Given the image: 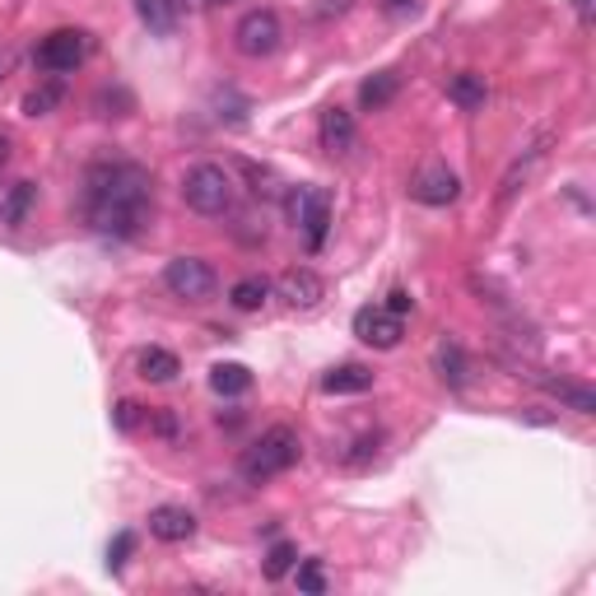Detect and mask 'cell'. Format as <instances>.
I'll use <instances>...</instances> for the list:
<instances>
[{
  "label": "cell",
  "mask_w": 596,
  "mask_h": 596,
  "mask_svg": "<svg viewBox=\"0 0 596 596\" xmlns=\"http://www.w3.org/2000/svg\"><path fill=\"white\" fill-rule=\"evenodd\" d=\"M154 206V183L150 168L131 164V158H108L93 164L85 177V220L103 238H135L150 220Z\"/></svg>",
  "instance_id": "1"
},
{
  "label": "cell",
  "mask_w": 596,
  "mask_h": 596,
  "mask_svg": "<svg viewBox=\"0 0 596 596\" xmlns=\"http://www.w3.org/2000/svg\"><path fill=\"white\" fill-rule=\"evenodd\" d=\"M298 452H303L298 433H294L289 424H275V429H266L262 439H256V443L243 452L238 471H243V481H247V485H266V481L285 475V471L298 462Z\"/></svg>",
  "instance_id": "2"
},
{
  "label": "cell",
  "mask_w": 596,
  "mask_h": 596,
  "mask_svg": "<svg viewBox=\"0 0 596 596\" xmlns=\"http://www.w3.org/2000/svg\"><path fill=\"white\" fill-rule=\"evenodd\" d=\"M183 201L196 214H210V220L214 214H229L233 210V177L220 164H196L183 177Z\"/></svg>",
  "instance_id": "3"
},
{
  "label": "cell",
  "mask_w": 596,
  "mask_h": 596,
  "mask_svg": "<svg viewBox=\"0 0 596 596\" xmlns=\"http://www.w3.org/2000/svg\"><path fill=\"white\" fill-rule=\"evenodd\" d=\"M89 52H93V43H89L85 29H56V33H47L43 43H37L33 66L43 75H70V70H79L89 62Z\"/></svg>",
  "instance_id": "4"
},
{
  "label": "cell",
  "mask_w": 596,
  "mask_h": 596,
  "mask_svg": "<svg viewBox=\"0 0 596 596\" xmlns=\"http://www.w3.org/2000/svg\"><path fill=\"white\" fill-rule=\"evenodd\" d=\"M285 214L294 229H303L308 247L317 252L327 243V229H331V196L322 187H294L289 201H285Z\"/></svg>",
  "instance_id": "5"
},
{
  "label": "cell",
  "mask_w": 596,
  "mask_h": 596,
  "mask_svg": "<svg viewBox=\"0 0 596 596\" xmlns=\"http://www.w3.org/2000/svg\"><path fill=\"white\" fill-rule=\"evenodd\" d=\"M285 43V24H280V14L275 10H247L243 19H238V29H233V47L252 56V62H262V56H275Z\"/></svg>",
  "instance_id": "6"
},
{
  "label": "cell",
  "mask_w": 596,
  "mask_h": 596,
  "mask_svg": "<svg viewBox=\"0 0 596 596\" xmlns=\"http://www.w3.org/2000/svg\"><path fill=\"white\" fill-rule=\"evenodd\" d=\"M164 285L187 298V303H201V298L214 294V271L210 262H201V256H173V262L164 266Z\"/></svg>",
  "instance_id": "7"
},
{
  "label": "cell",
  "mask_w": 596,
  "mask_h": 596,
  "mask_svg": "<svg viewBox=\"0 0 596 596\" xmlns=\"http://www.w3.org/2000/svg\"><path fill=\"white\" fill-rule=\"evenodd\" d=\"M354 335H360L364 345H373V350H396L401 345V335H406V322L396 312H387V308H360L354 312Z\"/></svg>",
  "instance_id": "8"
},
{
  "label": "cell",
  "mask_w": 596,
  "mask_h": 596,
  "mask_svg": "<svg viewBox=\"0 0 596 596\" xmlns=\"http://www.w3.org/2000/svg\"><path fill=\"white\" fill-rule=\"evenodd\" d=\"M410 196H415L420 206H452L456 196H462V183H456V173H452V168H443V164H424L420 173H415Z\"/></svg>",
  "instance_id": "9"
},
{
  "label": "cell",
  "mask_w": 596,
  "mask_h": 596,
  "mask_svg": "<svg viewBox=\"0 0 596 596\" xmlns=\"http://www.w3.org/2000/svg\"><path fill=\"white\" fill-rule=\"evenodd\" d=\"M275 289H280V298H285L289 308H317L327 298V280L312 266H289Z\"/></svg>",
  "instance_id": "10"
},
{
  "label": "cell",
  "mask_w": 596,
  "mask_h": 596,
  "mask_svg": "<svg viewBox=\"0 0 596 596\" xmlns=\"http://www.w3.org/2000/svg\"><path fill=\"white\" fill-rule=\"evenodd\" d=\"M317 135H322V150H327L331 158H345L354 145H360V131H354V117H350L345 108H327Z\"/></svg>",
  "instance_id": "11"
},
{
  "label": "cell",
  "mask_w": 596,
  "mask_h": 596,
  "mask_svg": "<svg viewBox=\"0 0 596 596\" xmlns=\"http://www.w3.org/2000/svg\"><path fill=\"white\" fill-rule=\"evenodd\" d=\"M150 536H154V541H168V545H183V541H191V536H196V518L187 508L164 504V508L150 512Z\"/></svg>",
  "instance_id": "12"
},
{
  "label": "cell",
  "mask_w": 596,
  "mask_h": 596,
  "mask_svg": "<svg viewBox=\"0 0 596 596\" xmlns=\"http://www.w3.org/2000/svg\"><path fill=\"white\" fill-rule=\"evenodd\" d=\"M536 387H545L554 401H564L569 410H578V415H596V391L583 387V383H569V377H550V373H527Z\"/></svg>",
  "instance_id": "13"
},
{
  "label": "cell",
  "mask_w": 596,
  "mask_h": 596,
  "mask_svg": "<svg viewBox=\"0 0 596 596\" xmlns=\"http://www.w3.org/2000/svg\"><path fill=\"white\" fill-rule=\"evenodd\" d=\"M135 14H141V24L158 37H168L177 29V14H183V0H135Z\"/></svg>",
  "instance_id": "14"
},
{
  "label": "cell",
  "mask_w": 596,
  "mask_h": 596,
  "mask_svg": "<svg viewBox=\"0 0 596 596\" xmlns=\"http://www.w3.org/2000/svg\"><path fill=\"white\" fill-rule=\"evenodd\" d=\"M433 368H439V377H443L448 387H462V383H466V368H471V364H466V350L456 345L452 335H443V341L433 345Z\"/></svg>",
  "instance_id": "15"
},
{
  "label": "cell",
  "mask_w": 596,
  "mask_h": 596,
  "mask_svg": "<svg viewBox=\"0 0 596 596\" xmlns=\"http://www.w3.org/2000/svg\"><path fill=\"white\" fill-rule=\"evenodd\" d=\"M448 98H452V103L462 108V112H481V108H485V98H489V89H485V75H475V70L452 75Z\"/></svg>",
  "instance_id": "16"
},
{
  "label": "cell",
  "mask_w": 596,
  "mask_h": 596,
  "mask_svg": "<svg viewBox=\"0 0 596 596\" xmlns=\"http://www.w3.org/2000/svg\"><path fill=\"white\" fill-rule=\"evenodd\" d=\"M322 387H327L331 396H360V391L373 387V368H364V364H341V368H331V373L322 377Z\"/></svg>",
  "instance_id": "17"
},
{
  "label": "cell",
  "mask_w": 596,
  "mask_h": 596,
  "mask_svg": "<svg viewBox=\"0 0 596 596\" xmlns=\"http://www.w3.org/2000/svg\"><path fill=\"white\" fill-rule=\"evenodd\" d=\"M135 368H141V377L145 383H173L177 377V354L173 350H158V345H150V350H141V360H135Z\"/></svg>",
  "instance_id": "18"
},
{
  "label": "cell",
  "mask_w": 596,
  "mask_h": 596,
  "mask_svg": "<svg viewBox=\"0 0 596 596\" xmlns=\"http://www.w3.org/2000/svg\"><path fill=\"white\" fill-rule=\"evenodd\" d=\"M37 201V187L33 183H14L5 196H0V224H24V214Z\"/></svg>",
  "instance_id": "19"
},
{
  "label": "cell",
  "mask_w": 596,
  "mask_h": 596,
  "mask_svg": "<svg viewBox=\"0 0 596 596\" xmlns=\"http://www.w3.org/2000/svg\"><path fill=\"white\" fill-rule=\"evenodd\" d=\"M271 298V285L262 280V275H247V280H238L233 289H229V303L238 308V312H256Z\"/></svg>",
  "instance_id": "20"
},
{
  "label": "cell",
  "mask_w": 596,
  "mask_h": 596,
  "mask_svg": "<svg viewBox=\"0 0 596 596\" xmlns=\"http://www.w3.org/2000/svg\"><path fill=\"white\" fill-rule=\"evenodd\" d=\"M541 158H545V150H541V145H536V150H527V158H518V164H512V168H508V177H504V187H499V206H508V201H512V196H518V191H522V183H527V177L536 173V164H541Z\"/></svg>",
  "instance_id": "21"
},
{
  "label": "cell",
  "mask_w": 596,
  "mask_h": 596,
  "mask_svg": "<svg viewBox=\"0 0 596 596\" xmlns=\"http://www.w3.org/2000/svg\"><path fill=\"white\" fill-rule=\"evenodd\" d=\"M210 387L220 391V396H243L252 387V373L243 364H214L210 368Z\"/></svg>",
  "instance_id": "22"
},
{
  "label": "cell",
  "mask_w": 596,
  "mask_h": 596,
  "mask_svg": "<svg viewBox=\"0 0 596 596\" xmlns=\"http://www.w3.org/2000/svg\"><path fill=\"white\" fill-rule=\"evenodd\" d=\"M391 93H396V75L383 70V75H373V79H364V85H360V103L364 108H387Z\"/></svg>",
  "instance_id": "23"
},
{
  "label": "cell",
  "mask_w": 596,
  "mask_h": 596,
  "mask_svg": "<svg viewBox=\"0 0 596 596\" xmlns=\"http://www.w3.org/2000/svg\"><path fill=\"white\" fill-rule=\"evenodd\" d=\"M56 103H62V85H56V79H52V85L33 89V93L24 98V112H29V117H47Z\"/></svg>",
  "instance_id": "24"
},
{
  "label": "cell",
  "mask_w": 596,
  "mask_h": 596,
  "mask_svg": "<svg viewBox=\"0 0 596 596\" xmlns=\"http://www.w3.org/2000/svg\"><path fill=\"white\" fill-rule=\"evenodd\" d=\"M294 564H298V560H294V545H289V541L271 545V554H266V578H285Z\"/></svg>",
  "instance_id": "25"
},
{
  "label": "cell",
  "mask_w": 596,
  "mask_h": 596,
  "mask_svg": "<svg viewBox=\"0 0 596 596\" xmlns=\"http://www.w3.org/2000/svg\"><path fill=\"white\" fill-rule=\"evenodd\" d=\"M294 578H298V587H303V592H312V596H322V592H327V573H322V564H317V560L298 564V573H294Z\"/></svg>",
  "instance_id": "26"
},
{
  "label": "cell",
  "mask_w": 596,
  "mask_h": 596,
  "mask_svg": "<svg viewBox=\"0 0 596 596\" xmlns=\"http://www.w3.org/2000/svg\"><path fill=\"white\" fill-rule=\"evenodd\" d=\"M131 550H135V536H131V531H117V541L108 545V569H112V573H117V569H126Z\"/></svg>",
  "instance_id": "27"
},
{
  "label": "cell",
  "mask_w": 596,
  "mask_h": 596,
  "mask_svg": "<svg viewBox=\"0 0 596 596\" xmlns=\"http://www.w3.org/2000/svg\"><path fill=\"white\" fill-rule=\"evenodd\" d=\"M141 420H145V415H141V406H135V401H117V429H141Z\"/></svg>",
  "instance_id": "28"
},
{
  "label": "cell",
  "mask_w": 596,
  "mask_h": 596,
  "mask_svg": "<svg viewBox=\"0 0 596 596\" xmlns=\"http://www.w3.org/2000/svg\"><path fill=\"white\" fill-rule=\"evenodd\" d=\"M150 429L164 433V439H177V420H173L168 410H154V415H150Z\"/></svg>",
  "instance_id": "29"
},
{
  "label": "cell",
  "mask_w": 596,
  "mask_h": 596,
  "mask_svg": "<svg viewBox=\"0 0 596 596\" xmlns=\"http://www.w3.org/2000/svg\"><path fill=\"white\" fill-rule=\"evenodd\" d=\"M387 312H396V317H406V312H415V298H410L406 289H391V294H387Z\"/></svg>",
  "instance_id": "30"
},
{
  "label": "cell",
  "mask_w": 596,
  "mask_h": 596,
  "mask_svg": "<svg viewBox=\"0 0 596 596\" xmlns=\"http://www.w3.org/2000/svg\"><path fill=\"white\" fill-rule=\"evenodd\" d=\"M10 66H14V52L5 47V52H0V79H5V75H10Z\"/></svg>",
  "instance_id": "31"
},
{
  "label": "cell",
  "mask_w": 596,
  "mask_h": 596,
  "mask_svg": "<svg viewBox=\"0 0 596 596\" xmlns=\"http://www.w3.org/2000/svg\"><path fill=\"white\" fill-rule=\"evenodd\" d=\"M573 5H578V19H583V24H592V0H573Z\"/></svg>",
  "instance_id": "32"
},
{
  "label": "cell",
  "mask_w": 596,
  "mask_h": 596,
  "mask_svg": "<svg viewBox=\"0 0 596 596\" xmlns=\"http://www.w3.org/2000/svg\"><path fill=\"white\" fill-rule=\"evenodd\" d=\"M5 158H10V141H5V135H0V168H5Z\"/></svg>",
  "instance_id": "33"
},
{
  "label": "cell",
  "mask_w": 596,
  "mask_h": 596,
  "mask_svg": "<svg viewBox=\"0 0 596 596\" xmlns=\"http://www.w3.org/2000/svg\"><path fill=\"white\" fill-rule=\"evenodd\" d=\"M387 5H391V10H406V5H410V0H387Z\"/></svg>",
  "instance_id": "34"
},
{
  "label": "cell",
  "mask_w": 596,
  "mask_h": 596,
  "mask_svg": "<svg viewBox=\"0 0 596 596\" xmlns=\"http://www.w3.org/2000/svg\"><path fill=\"white\" fill-rule=\"evenodd\" d=\"M210 5H233V0H210Z\"/></svg>",
  "instance_id": "35"
}]
</instances>
